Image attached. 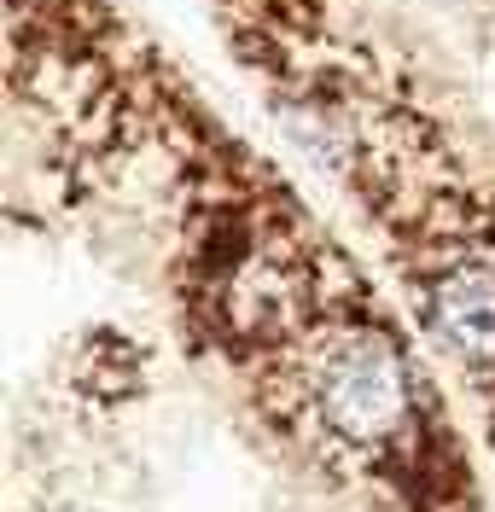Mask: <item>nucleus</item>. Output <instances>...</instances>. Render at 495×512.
Returning a JSON list of instances; mask_svg holds the SVG:
<instances>
[{
  "mask_svg": "<svg viewBox=\"0 0 495 512\" xmlns=\"http://www.w3.org/2000/svg\"><path fill=\"white\" fill-rule=\"evenodd\" d=\"M309 390L332 437L356 448H385L414 425V373L385 332L350 326L332 344H321L309 367Z\"/></svg>",
  "mask_w": 495,
  "mask_h": 512,
  "instance_id": "obj_1",
  "label": "nucleus"
},
{
  "mask_svg": "<svg viewBox=\"0 0 495 512\" xmlns=\"http://www.w3.org/2000/svg\"><path fill=\"white\" fill-rule=\"evenodd\" d=\"M426 315L443 344H455L472 361L495 355V262L461 256L426 286Z\"/></svg>",
  "mask_w": 495,
  "mask_h": 512,
  "instance_id": "obj_2",
  "label": "nucleus"
}]
</instances>
